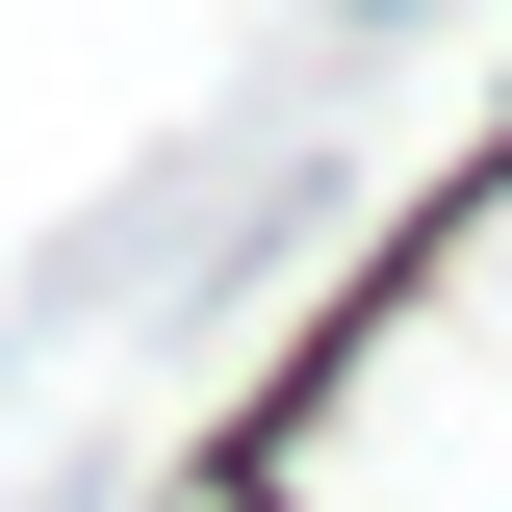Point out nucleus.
I'll return each mask as SVG.
<instances>
[{
  "mask_svg": "<svg viewBox=\"0 0 512 512\" xmlns=\"http://www.w3.org/2000/svg\"><path fill=\"white\" fill-rule=\"evenodd\" d=\"M256 512H512V154L359 282L308 410L256 436Z\"/></svg>",
  "mask_w": 512,
  "mask_h": 512,
  "instance_id": "nucleus-1",
  "label": "nucleus"
}]
</instances>
